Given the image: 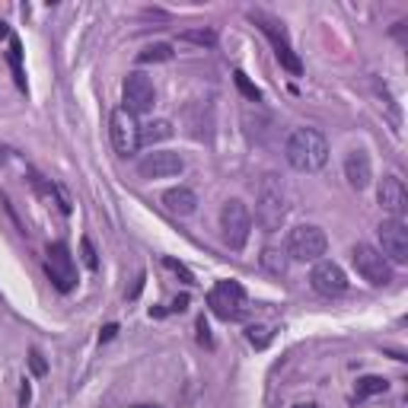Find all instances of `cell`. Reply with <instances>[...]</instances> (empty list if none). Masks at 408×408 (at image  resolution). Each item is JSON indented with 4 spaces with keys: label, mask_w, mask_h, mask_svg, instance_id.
<instances>
[{
    "label": "cell",
    "mask_w": 408,
    "mask_h": 408,
    "mask_svg": "<svg viewBox=\"0 0 408 408\" xmlns=\"http://www.w3.org/2000/svg\"><path fill=\"white\" fill-rule=\"evenodd\" d=\"M284 157L297 172H319L329 163V140L316 128H293L287 134Z\"/></svg>",
    "instance_id": "6da1fadb"
},
{
    "label": "cell",
    "mask_w": 408,
    "mask_h": 408,
    "mask_svg": "<svg viewBox=\"0 0 408 408\" xmlns=\"http://www.w3.org/2000/svg\"><path fill=\"white\" fill-rule=\"evenodd\" d=\"M287 214H290V195H287L284 182L274 172H268L259 182V195H255V220L265 233H278Z\"/></svg>",
    "instance_id": "7a4b0ae2"
},
{
    "label": "cell",
    "mask_w": 408,
    "mask_h": 408,
    "mask_svg": "<svg viewBox=\"0 0 408 408\" xmlns=\"http://www.w3.org/2000/svg\"><path fill=\"white\" fill-rule=\"evenodd\" d=\"M249 19H252V23L265 32V38L271 42L274 57L280 61V67H284L287 74H293V76L303 74V64H300V57L293 55L290 38H287V32H284V23H278L274 16H268V13H261V10H252V13H249Z\"/></svg>",
    "instance_id": "3957f363"
},
{
    "label": "cell",
    "mask_w": 408,
    "mask_h": 408,
    "mask_svg": "<svg viewBox=\"0 0 408 408\" xmlns=\"http://www.w3.org/2000/svg\"><path fill=\"white\" fill-rule=\"evenodd\" d=\"M325 249H329V236L316 223H300V227H293L287 233L284 252L293 261H319L325 255Z\"/></svg>",
    "instance_id": "277c9868"
},
{
    "label": "cell",
    "mask_w": 408,
    "mask_h": 408,
    "mask_svg": "<svg viewBox=\"0 0 408 408\" xmlns=\"http://www.w3.org/2000/svg\"><path fill=\"white\" fill-rule=\"evenodd\" d=\"M249 233H252V214H249L246 201H239V198L223 201V208H220V236H223V242H227L233 252H239V249H246Z\"/></svg>",
    "instance_id": "5b68a950"
},
{
    "label": "cell",
    "mask_w": 408,
    "mask_h": 408,
    "mask_svg": "<svg viewBox=\"0 0 408 408\" xmlns=\"http://www.w3.org/2000/svg\"><path fill=\"white\" fill-rule=\"evenodd\" d=\"M351 261H354L357 274H361L367 284H373V287L392 284V265L380 255V249L367 246V242H357V246L351 249Z\"/></svg>",
    "instance_id": "8992f818"
},
{
    "label": "cell",
    "mask_w": 408,
    "mask_h": 408,
    "mask_svg": "<svg viewBox=\"0 0 408 408\" xmlns=\"http://www.w3.org/2000/svg\"><path fill=\"white\" fill-rule=\"evenodd\" d=\"M208 306L214 310V316L227 319V322L230 319H242V312H246V290L236 280H217L208 293Z\"/></svg>",
    "instance_id": "52a82bcc"
},
{
    "label": "cell",
    "mask_w": 408,
    "mask_h": 408,
    "mask_svg": "<svg viewBox=\"0 0 408 408\" xmlns=\"http://www.w3.org/2000/svg\"><path fill=\"white\" fill-rule=\"evenodd\" d=\"M121 102H125L128 115H147L157 106V89H153L150 76L147 74H128L125 83H121Z\"/></svg>",
    "instance_id": "ba28073f"
},
{
    "label": "cell",
    "mask_w": 408,
    "mask_h": 408,
    "mask_svg": "<svg viewBox=\"0 0 408 408\" xmlns=\"http://www.w3.org/2000/svg\"><path fill=\"white\" fill-rule=\"evenodd\" d=\"M45 274L48 280L55 284V290L70 293L76 287V265H74V255L64 242H55L48 246V259H45Z\"/></svg>",
    "instance_id": "9c48e42d"
},
{
    "label": "cell",
    "mask_w": 408,
    "mask_h": 408,
    "mask_svg": "<svg viewBox=\"0 0 408 408\" xmlns=\"http://www.w3.org/2000/svg\"><path fill=\"white\" fill-rule=\"evenodd\" d=\"M380 255L389 261V265H405L408 261V227L405 220H395V217H389V220L380 223Z\"/></svg>",
    "instance_id": "30bf717a"
},
{
    "label": "cell",
    "mask_w": 408,
    "mask_h": 408,
    "mask_svg": "<svg viewBox=\"0 0 408 408\" xmlns=\"http://www.w3.org/2000/svg\"><path fill=\"white\" fill-rule=\"evenodd\" d=\"M310 284H312V290L322 293V297H341V293L348 290V274H344V268L338 265V261L319 259L310 271Z\"/></svg>",
    "instance_id": "8fae6325"
},
{
    "label": "cell",
    "mask_w": 408,
    "mask_h": 408,
    "mask_svg": "<svg viewBox=\"0 0 408 408\" xmlns=\"http://www.w3.org/2000/svg\"><path fill=\"white\" fill-rule=\"evenodd\" d=\"M108 134H112V144L121 157H131L140 147V125L134 121V115H128L125 108H115L112 118H108Z\"/></svg>",
    "instance_id": "7c38bea8"
},
{
    "label": "cell",
    "mask_w": 408,
    "mask_h": 408,
    "mask_svg": "<svg viewBox=\"0 0 408 408\" xmlns=\"http://www.w3.org/2000/svg\"><path fill=\"white\" fill-rule=\"evenodd\" d=\"M185 172V159L172 150H153L137 163L140 178H172Z\"/></svg>",
    "instance_id": "4fadbf2b"
},
{
    "label": "cell",
    "mask_w": 408,
    "mask_h": 408,
    "mask_svg": "<svg viewBox=\"0 0 408 408\" xmlns=\"http://www.w3.org/2000/svg\"><path fill=\"white\" fill-rule=\"evenodd\" d=\"M376 201H380V208L386 210L389 217H395V220H402V214H405V204H408V195H405V185H402L399 176H386L380 182V188H376Z\"/></svg>",
    "instance_id": "5bb4252c"
},
{
    "label": "cell",
    "mask_w": 408,
    "mask_h": 408,
    "mask_svg": "<svg viewBox=\"0 0 408 408\" xmlns=\"http://www.w3.org/2000/svg\"><path fill=\"white\" fill-rule=\"evenodd\" d=\"M344 178L354 191H363L370 182H373V163H370L367 150H351L344 157Z\"/></svg>",
    "instance_id": "9a60e30c"
},
{
    "label": "cell",
    "mask_w": 408,
    "mask_h": 408,
    "mask_svg": "<svg viewBox=\"0 0 408 408\" xmlns=\"http://www.w3.org/2000/svg\"><path fill=\"white\" fill-rule=\"evenodd\" d=\"M163 204L169 214H178V217H191L198 210V195L188 188V185H178V188H169L163 195Z\"/></svg>",
    "instance_id": "2e32d148"
},
{
    "label": "cell",
    "mask_w": 408,
    "mask_h": 408,
    "mask_svg": "<svg viewBox=\"0 0 408 408\" xmlns=\"http://www.w3.org/2000/svg\"><path fill=\"white\" fill-rule=\"evenodd\" d=\"M32 185H35V191L45 198V201L57 204V210H61V214H70V198H67V191L57 188L51 178H45V176H38V172H32Z\"/></svg>",
    "instance_id": "e0dca14e"
},
{
    "label": "cell",
    "mask_w": 408,
    "mask_h": 408,
    "mask_svg": "<svg viewBox=\"0 0 408 408\" xmlns=\"http://www.w3.org/2000/svg\"><path fill=\"white\" fill-rule=\"evenodd\" d=\"M172 137V125L166 118H157V121H147L140 128V144H159V140Z\"/></svg>",
    "instance_id": "ac0fdd59"
},
{
    "label": "cell",
    "mask_w": 408,
    "mask_h": 408,
    "mask_svg": "<svg viewBox=\"0 0 408 408\" xmlns=\"http://www.w3.org/2000/svg\"><path fill=\"white\" fill-rule=\"evenodd\" d=\"M261 268H265L268 274H274V278H280V274H287V252L284 249H261Z\"/></svg>",
    "instance_id": "d6986e66"
},
{
    "label": "cell",
    "mask_w": 408,
    "mask_h": 408,
    "mask_svg": "<svg viewBox=\"0 0 408 408\" xmlns=\"http://www.w3.org/2000/svg\"><path fill=\"white\" fill-rule=\"evenodd\" d=\"M172 45L169 42H153V45H147L144 51L137 55V61L140 64H166V61H172Z\"/></svg>",
    "instance_id": "ffe728a7"
},
{
    "label": "cell",
    "mask_w": 408,
    "mask_h": 408,
    "mask_svg": "<svg viewBox=\"0 0 408 408\" xmlns=\"http://www.w3.org/2000/svg\"><path fill=\"white\" fill-rule=\"evenodd\" d=\"M386 389H389V380H386V376L370 373V376H361V380H357L354 395H357V399H370V395H380V392H386Z\"/></svg>",
    "instance_id": "44dd1931"
},
{
    "label": "cell",
    "mask_w": 408,
    "mask_h": 408,
    "mask_svg": "<svg viewBox=\"0 0 408 408\" xmlns=\"http://www.w3.org/2000/svg\"><path fill=\"white\" fill-rule=\"evenodd\" d=\"M10 67H13V76H16V86L26 89V74H23V45L19 38H10Z\"/></svg>",
    "instance_id": "7402d4cb"
},
{
    "label": "cell",
    "mask_w": 408,
    "mask_h": 408,
    "mask_svg": "<svg viewBox=\"0 0 408 408\" xmlns=\"http://www.w3.org/2000/svg\"><path fill=\"white\" fill-rule=\"evenodd\" d=\"M182 42H195V45H201V48H210V45H217V32L214 29H188V32H182Z\"/></svg>",
    "instance_id": "603a6c76"
},
{
    "label": "cell",
    "mask_w": 408,
    "mask_h": 408,
    "mask_svg": "<svg viewBox=\"0 0 408 408\" xmlns=\"http://www.w3.org/2000/svg\"><path fill=\"white\" fill-rule=\"evenodd\" d=\"M246 338H249V344L252 348H268L271 344V329H265V325H249L246 329Z\"/></svg>",
    "instance_id": "cb8c5ba5"
},
{
    "label": "cell",
    "mask_w": 408,
    "mask_h": 408,
    "mask_svg": "<svg viewBox=\"0 0 408 408\" xmlns=\"http://www.w3.org/2000/svg\"><path fill=\"white\" fill-rule=\"evenodd\" d=\"M233 80H236V86L242 89V96H246L249 102H259L261 99V93H259V86H252V83L246 80V74H242V70H236L233 74Z\"/></svg>",
    "instance_id": "d4e9b609"
},
{
    "label": "cell",
    "mask_w": 408,
    "mask_h": 408,
    "mask_svg": "<svg viewBox=\"0 0 408 408\" xmlns=\"http://www.w3.org/2000/svg\"><path fill=\"white\" fill-rule=\"evenodd\" d=\"M163 265H166V268H169V271H172V274H178V278H182V280H185V284H195V274H191V271H188V268H185V265H182V261H176V259H169V255H166V259H163Z\"/></svg>",
    "instance_id": "484cf974"
},
{
    "label": "cell",
    "mask_w": 408,
    "mask_h": 408,
    "mask_svg": "<svg viewBox=\"0 0 408 408\" xmlns=\"http://www.w3.org/2000/svg\"><path fill=\"white\" fill-rule=\"evenodd\" d=\"M80 249H83V261H86V268L96 271V268H99V259H96V249H93V242H89L86 236L80 239Z\"/></svg>",
    "instance_id": "4316f807"
},
{
    "label": "cell",
    "mask_w": 408,
    "mask_h": 408,
    "mask_svg": "<svg viewBox=\"0 0 408 408\" xmlns=\"http://www.w3.org/2000/svg\"><path fill=\"white\" fill-rule=\"evenodd\" d=\"M29 363H32V373H35V376H45V370H48L38 351H32V354H29Z\"/></svg>",
    "instance_id": "83f0119b"
},
{
    "label": "cell",
    "mask_w": 408,
    "mask_h": 408,
    "mask_svg": "<svg viewBox=\"0 0 408 408\" xmlns=\"http://www.w3.org/2000/svg\"><path fill=\"white\" fill-rule=\"evenodd\" d=\"M198 341L210 348V329H208V322H204V319H198Z\"/></svg>",
    "instance_id": "f1b7e54d"
},
{
    "label": "cell",
    "mask_w": 408,
    "mask_h": 408,
    "mask_svg": "<svg viewBox=\"0 0 408 408\" xmlns=\"http://www.w3.org/2000/svg\"><path fill=\"white\" fill-rule=\"evenodd\" d=\"M29 395H32V392H29V382L23 380V389H19V405H23V408L29 405Z\"/></svg>",
    "instance_id": "f546056e"
},
{
    "label": "cell",
    "mask_w": 408,
    "mask_h": 408,
    "mask_svg": "<svg viewBox=\"0 0 408 408\" xmlns=\"http://www.w3.org/2000/svg\"><path fill=\"white\" fill-rule=\"evenodd\" d=\"M172 310H176V312H185V310H188V297H178L176 303H172Z\"/></svg>",
    "instance_id": "4dcf8cb0"
},
{
    "label": "cell",
    "mask_w": 408,
    "mask_h": 408,
    "mask_svg": "<svg viewBox=\"0 0 408 408\" xmlns=\"http://www.w3.org/2000/svg\"><path fill=\"white\" fill-rule=\"evenodd\" d=\"M0 38H10V26H6L4 19H0Z\"/></svg>",
    "instance_id": "1f68e13d"
},
{
    "label": "cell",
    "mask_w": 408,
    "mask_h": 408,
    "mask_svg": "<svg viewBox=\"0 0 408 408\" xmlns=\"http://www.w3.org/2000/svg\"><path fill=\"white\" fill-rule=\"evenodd\" d=\"M293 408H316V402H303V405H293Z\"/></svg>",
    "instance_id": "d6a6232c"
},
{
    "label": "cell",
    "mask_w": 408,
    "mask_h": 408,
    "mask_svg": "<svg viewBox=\"0 0 408 408\" xmlns=\"http://www.w3.org/2000/svg\"><path fill=\"white\" fill-rule=\"evenodd\" d=\"M134 408H159V405H134Z\"/></svg>",
    "instance_id": "836d02e7"
}]
</instances>
